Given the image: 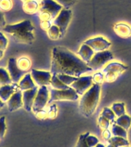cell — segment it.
I'll use <instances>...</instances> for the list:
<instances>
[{
    "instance_id": "13",
    "label": "cell",
    "mask_w": 131,
    "mask_h": 147,
    "mask_svg": "<svg viewBox=\"0 0 131 147\" xmlns=\"http://www.w3.org/2000/svg\"><path fill=\"white\" fill-rule=\"evenodd\" d=\"M31 75L34 83L39 87L50 85L51 79L52 76L50 71H38L36 69H32Z\"/></svg>"
},
{
    "instance_id": "11",
    "label": "cell",
    "mask_w": 131,
    "mask_h": 147,
    "mask_svg": "<svg viewBox=\"0 0 131 147\" xmlns=\"http://www.w3.org/2000/svg\"><path fill=\"white\" fill-rule=\"evenodd\" d=\"M7 71L9 72L12 83L18 84L21 79L25 75V71H22L18 68L17 65V60L15 57H11L8 61V67Z\"/></svg>"
},
{
    "instance_id": "7",
    "label": "cell",
    "mask_w": 131,
    "mask_h": 147,
    "mask_svg": "<svg viewBox=\"0 0 131 147\" xmlns=\"http://www.w3.org/2000/svg\"><path fill=\"white\" fill-rule=\"evenodd\" d=\"M49 98H50V92H48L47 86H42L39 87L32 106V110L34 111V113L39 110H43L45 107L47 103H48Z\"/></svg>"
},
{
    "instance_id": "41",
    "label": "cell",
    "mask_w": 131,
    "mask_h": 147,
    "mask_svg": "<svg viewBox=\"0 0 131 147\" xmlns=\"http://www.w3.org/2000/svg\"><path fill=\"white\" fill-rule=\"evenodd\" d=\"M35 117L39 119H45L46 118H48V111H46L44 109L39 110L35 113Z\"/></svg>"
},
{
    "instance_id": "31",
    "label": "cell",
    "mask_w": 131,
    "mask_h": 147,
    "mask_svg": "<svg viewBox=\"0 0 131 147\" xmlns=\"http://www.w3.org/2000/svg\"><path fill=\"white\" fill-rule=\"evenodd\" d=\"M101 115L103 116V117H105L106 119H107L110 123H113L115 121V117H116V116H115L114 113L113 112V110L110 108H103Z\"/></svg>"
},
{
    "instance_id": "22",
    "label": "cell",
    "mask_w": 131,
    "mask_h": 147,
    "mask_svg": "<svg viewBox=\"0 0 131 147\" xmlns=\"http://www.w3.org/2000/svg\"><path fill=\"white\" fill-rule=\"evenodd\" d=\"M115 123L127 130L131 126V117H129L128 115L124 114L121 117H118L115 120Z\"/></svg>"
},
{
    "instance_id": "3",
    "label": "cell",
    "mask_w": 131,
    "mask_h": 147,
    "mask_svg": "<svg viewBox=\"0 0 131 147\" xmlns=\"http://www.w3.org/2000/svg\"><path fill=\"white\" fill-rule=\"evenodd\" d=\"M127 69H128L127 66L121 63H118V62L109 63L103 70L104 80L108 83L114 82Z\"/></svg>"
},
{
    "instance_id": "46",
    "label": "cell",
    "mask_w": 131,
    "mask_h": 147,
    "mask_svg": "<svg viewBox=\"0 0 131 147\" xmlns=\"http://www.w3.org/2000/svg\"><path fill=\"white\" fill-rule=\"evenodd\" d=\"M3 107H4V102L0 99V110H1Z\"/></svg>"
},
{
    "instance_id": "44",
    "label": "cell",
    "mask_w": 131,
    "mask_h": 147,
    "mask_svg": "<svg viewBox=\"0 0 131 147\" xmlns=\"http://www.w3.org/2000/svg\"><path fill=\"white\" fill-rule=\"evenodd\" d=\"M102 136H103V138L104 140H107V141L110 140V138L112 137V136H111V133H110V132L109 131L108 129H103V133H102Z\"/></svg>"
},
{
    "instance_id": "33",
    "label": "cell",
    "mask_w": 131,
    "mask_h": 147,
    "mask_svg": "<svg viewBox=\"0 0 131 147\" xmlns=\"http://www.w3.org/2000/svg\"><path fill=\"white\" fill-rule=\"evenodd\" d=\"M92 80L94 84L101 85L104 80V74L103 72H97L92 76Z\"/></svg>"
},
{
    "instance_id": "29",
    "label": "cell",
    "mask_w": 131,
    "mask_h": 147,
    "mask_svg": "<svg viewBox=\"0 0 131 147\" xmlns=\"http://www.w3.org/2000/svg\"><path fill=\"white\" fill-rule=\"evenodd\" d=\"M48 36L51 40H57L61 37V32L59 28L56 25H53L48 30Z\"/></svg>"
},
{
    "instance_id": "50",
    "label": "cell",
    "mask_w": 131,
    "mask_h": 147,
    "mask_svg": "<svg viewBox=\"0 0 131 147\" xmlns=\"http://www.w3.org/2000/svg\"><path fill=\"white\" fill-rule=\"evenodd\" d=\"M22 2H27V1H29V0H22Z\"/></svg>"
},
{
    "instance_id": "34",
    "label": "cell",
    "mask_w": 131,
    "mask_h": 147,
    "mask_svg": "<svg viewBox=\"0 0 131 147\" xmlns=\"http://www.w3.org/2000/svg\"><path fill=\"white\" fill-rule=\"evenodd\" d=\"M110 122L107 119H106L105 117L100 115V117L98 118V125L100 126V128L102 129H107L110 126Z\"/></svg>"
},
{
    "instance_id": "38",
    "label": "cell",
    "mask_w": 131,
    "mask_h": 147,
    "mask_svg": "<svg viewBox=\"0 0 131 147\" xmlns=\"http://www.w3.org/2000/svg\"><path fill=\"white\" fill-rule=\"evenodd\" d=\"M86 142L90 147H94L97 143H99L98 139L96 136L89 135L86 137Z\"/></svg>"
},
{
    "instance_id": "28",
    "label": "cell",
    "mask_w": 131,
    "mask_h": 147,
    "mask_svg": "<svg viewBox=\"0 0 131 147\" xmlns=\"http://www.w3.org/2000/svg\"><path fill=\"white\" fill-rule=\"evenodd\" d=\"M112 134L113 136H120L126 139L127 137V133L125 129H124L121 126H118L116 123L113 124L112 129H111Z\"/></svg>"
},
{
    "instance_id": "1",
    "label": "cell",
    "mask_w": 131,
    "mask_h": 147,
    "mask_svg": "<svg viewBox=\"0 0 131 147\" xmlns=\"http://www.w3.org/2000/svg\"><path fill=\"white\" fill-rule=\"evenodd\" d=\"M93 71L86 62L68 48L57 46L51 51V74H68L77 78Z\"/></svg>"
},
{
    "instance_id": "9",
    "label": "cell",
    "mask_w": 131,
    "mask_h": 147,
    "mask_svg": "<svg viewBox=\"0 0 131 147\" xmlns=\"http://www.w3.org/2000/svg\"><path fill=\"white\" fill-rule=\"evenodd\" d=\"M34 29V26L32 25V22L29 20L23 21L13 25H7L3 27V31L10 34L14 33H20V32H33Z\"/></svg>"
},
{
    "instance_id": "51",
    "label": "cell",
    "mask_w": 131,
    "mask_h": 147,
    "mask_svg": "<svg viewBox=\"0 0 131 147\" xmlns=\"http://www.w3.org/2000/svg\"><path fill=\"white\" fill-rule=\"evenodd\" d=\"M123 147H129V146H123Z\"/></svg>"
},
{
    "instance_id": "8",
    "label": "cell",
    "mask_w": 131,
    "mask_h": 147,
    "mask_svg": "<svg viewBox=\"0 0 131 147\" xmlns=\"http://www.w3.org/2000/svg\"><path fill=\"white\" fill-rule=\"evenodd\" d=\"M62 9L63 7L55 0H41L39 5L40 12L49 14L51 18H56Z\"/></svg>"
},
{
    "instance_id": "42",
    "label": "cell",
    "mask_w": 131,
    "mask_h": 147,
    "mask_svg": "<svg viewBox=\"0 0 131 147\" xmlns=\"http://www.w3.org/2000/svg\"><path fill=\"white\" fill-rule=\"evenodd\" d=\"M51 23L50 21H42L40 23V27L41 29L45 30V31H48L51 27Z\"/></svg>"
},
{
    "instance_id": "43",
    "label": "cell",
    "mask_w": 131,
    "mask_h": 147,
    "mask_svg": "<svg viewBox=\"0 0 131 147\" xmlns=\"http://www.w3.org/2000/svg\"><path fill=\"white\" fill-rule=\"evenodd\" d=\"M39 18L41 19V22H42V21H50L51 19H52L50 15L45 13V12H40Z\"/></svg>"
},
{
    "instance_id": "12",
    "label": "cell",
    "mask_w": 131,
    "mask_h": 147,
    "mask_svg": "<svg viewBox=\"0 0 131 147\" xmlns=\"http://www.w3.org/2000/svg\"><path fill=\"white\" fill-rule=\"evenodd\" d=\"M84 43L90 46L95 52H100V51L107 50L111 46V43L110 41L101 36L88 39Z\"/></svg>"
},
{
    "instance_id": "27",
    "label": "cell",
    "mask_w": 131,
    "mask_h": 147,
    "mask_svg": "<svg viewBox=\"0 0 131 147\" xmlns=\"http://www.w3.org/2000/svg\"><path fill=\"white\" fill-rule=\"evenodd\" d=\"M10 75L7 70L3 67H0V85H6L11 84Z\"/></svg>"
},
{
    "instance_id": "45",
    "label": "cell",
    "mask_w": 131,
    "mask_h": 147,
    "mask_svg": "<svg viewBox=\"0 0 131 147\" xmlns=\"http://www.w3.org/2000/svg\"><path fill=\"white\" fill-rule=\"evenodd\" d=\"M5 20L4 15L0 10V27H5Z\"/></svg>"
},
{
    "instance_id": "23",
    "label": "cell",
    "mask_w": 131,
    "mask_h": 147,
    "mask_svg": "<svg viewBox=\"0 0 131 147\" xmlns=\"http://www.w3.org/2000/svg\"><path fill=\"white\" fill-rule=\"evenodd\" d=\"M108 142L116 147L129 146H130V142H128V140L125 138L120 137V136H113L108 140Z\"/></svg>"
},
{
    "instance_id": "37",
    "label": "cell",
    "mask_w": 131,
    "mask_h": 147,
    "mask_svg": "<svg viewBox=\"0 0 131 147\" xmlns=\"http://www.w3.org/2000/svg\"><path fill=\"white\" fill-rule=\"evenodd\" d=\"M5 130H6L5 117L2 116L0 117V140H2L4 138Z\"/></svg>"
},
{
    "instance_id": "16",
    "label": "cell",
    "mask_w": 131,
    "mask_h": 147,
    "mask_svg": "<svg viewBox=\"0 0 131 147\" xmlns=\"http://www.w3.org/2000/svg\"><path fill=\"white\" fill-rule=\"evenodd\" d=\"M19 90L18 84L11 83L10 84L2 85L0 87V99L3 102H7L11 95Z\"/></svg>"
},
{
    "instance_id": "30",
    "label": "cell",
    "mask_w": 131,
    "mask_h": 147,
    "mask_svg": "<svg viewBox=\"0 0 131 147\" xmlns=\"http://www.w3.org/2000/svg\"><path fill=\"white\" fill-rule=\"evenodd\" d=\"M57 78H59L61 81L64 83V84H66L67 86H71L75 80H78L77 77H74V76L68 75V74H57Z\"/></svg>"
},
{
    "instance_id": "2",
    "label": "cell",
    "mask_w": 131,
    "mask_h": 147,
    "mask_svg": "<svg viewBox=\"0 0 131 147\" xmlns=\"http://www.w3.org/2000/svg\"><path fill=\"white\" fill-rule=\"evenodd\" d=\"M101 90V85L94 84L82 95L79 103V110L86 117H90L95 112L100 100Z\"/></svg>"
},
{
    "instance_id": "14",
    "label": "cell",
    "mask_w": 131,
    "mask_h": 147,
    "mask_svg": "<svg viewBox=\"0 0 131 147\" xmlns=\"http://www.w3.org/2000/svg\"><path fill=\"white\" fill-rule=\"evenodd\" d=\"M38 90V86H35L32 89L22 91L23 107L27 112H30L32 110V106Z\"/></svg>"
},
{
    "instance_id": "18",
    "label": "cell",
    "mask_w": 131,
    "mask_h": 147,
    "mask_svg": "<svg viewBox=\"0 0 131 147\" xmlns=\"http://www.w3.org/2000/svg\"><path fill=\"white\" fill-rule=\"evenodd\" d=\"M113 31L117 35L123 38H127L131 35V27L126 23H117L113 26Z\"/></svg>"
},
{
    "instance_id": "10",
    "label": "cell",
    "mask_w": 131,
    "mask_h": 147,
    "mask_svg": "<svg viewBox=\"0 0 131 147\" xmlns=\"http://www.w3.org/2000/svg\"><path fill=\"white\" fill-rule=\"evenodd\" d=\"M93 84L94 83L92 80V76H84L78 78V80L71 85V87L78 93V95H83L92 87Z\"/></svg>"
},
{
    "instance_id": "32",
    "label": "cell",
    "mask_w": 131,
    "mask_h": 147,
    "mask_svg": "<svg viewBox=\"0 0 131 147\" xmlns=\"http://www.w3.org/2000/svg\"><path fill=\"white\" fill-rule=\"evenodd\" d=\"M12 8L11 0H0V10L6 11Z\"/></svg>"
},
{
    "instance_id": "47",
    "label": "cell",
    "mask_w": 131,
    "mask_h": 147,
    "mask_svg": "<svg viewBox=\"0 0 131 147\" xmlns=\"http://www.w3.org/2000/svg\"><path fill=\"white\" fill-rule=\"evenodd\" d=\"M3 55H4V51H3L0 50V60L2 58V57H3Z\"/></svg>"
},
{
    "instance_id": "40",
    "label": "cell",
    "mask_w": 131,
    "mask_h": 147,
    "mask_svg": "<svg viewBox=\"0 0 131 147\" xmlns=\"http://www.w3.org/2000/svg\"><path fill=\"white\" fill-rule=\"evenodd\" d=\"M8 46V39L5 36H4L2 33H0V50L4 51Z\"/></svg>"
},
{
    "instance_id": "49",
    "label": "cell",
    "mask_w": 131,
    "mask_h": 147,
    "mask_svg": "<svg viewBox=\"0 0 131 147\" xmlns=\"http://www.w3.org/2000/svg\"><path fill=\"white\" fill-rule=\"evenodd\" d=\"M107 147H116V146H113V145H111V144H110V143H109V145H108Z\"/></svg>"
},
{
    "instance_id": "17",
    "label": "cell",
    "mask_w": 131,
    "mask_h": 147,
    "mask_svg": "<svg viewBox=\"0 0 131 147\" xmlns=\"http://www.w3.org/2000/svg\"><path fill=\"white\" fill-rule=\"evenodd\" d=\"M11 35L14 41L19 44L32 45L34 41V35L33 34V32L14 33V34H11Z\"/></svg>"
},
{
    "instance_id": "25",
    "label": "cell",
    "mask_w": 131,
    "mask_h": 147,
    "mask_svg": "<svg viewBox=\"0 0 131 147\" xmlns=\"http://www.w3.org/2000/svg\"><path fill=\"white\" fill-rule=\"evenodd\" d=\"M17 65H18V68L26 72L29 70L32 66V62L28 57H22L17 61Z\"/></svg>"
},
{
    "instance_id": "35",
    "label": "cell",
    "mask_w": 131,
    "mask_h": 147,
    "mask_svg": "<svg viewBox=\"0 0 131 147\" xmlns=\"http://www.w3.org/2000/svg\"><path fill=\"white\" fill-rule=\"evenodd\" d=\"M59 5H61L64 9H70V7L75 4L77 0H55Z\"/></svg>"
},
{
    "instance_id": "39",
    "label": "cell",
    "mask_w": 131,
    "mask_h": 147,
    "mask_svg": "<svg viewBox=\"0 0 131 147\" xmlns=\"http://www.w3.org/2000/svg\"><path fill=\"white\" fill-rule=\"evenodd\" d=\"M57 106L55 105V104H52L51 106H50V107H49L48 110V118H49V119H54L57 116Z\"/></svg>"
},
{
    "instance_id": "19",
    "label": "cell",
    "mask_w": 131,
    "mask_h": 147,
    "mask_svg": "<svg viewBox=\"0 0 131 147\" xmlns=\"http://www.w3.org/2000/svg\"><path fill=\"white\" fill-rule=\"evenodd\" d=\"M94 54H95V51L90 46L84 43L82 44V45L80 46L78 51V55L86 63L90 61Z\"/></svg>"
},
{
    "instance_id": "36",
    "label": "cell",
    "mask_w": 131,
    "mask_h": 147,
    "mask_svg": "<svg viewBox=\"0 0 131 147\" xmlns=\"http://www.w3.org/2000/svg\"><path fill=\"white\" fill-rule=\"evenodd\" d=\"M89 133H86L84 134H82L79 136V139H78V143H77V146L76 147H90L88 146V144L86 142V137L87 136L89 135Z\"/></svg>"
},
{
    "instance_id": "5",
    "label": "cell",
    "mask_w": 131,
    "mask_h": 147,
    "mask_svg": "<svg viewBox=\"0 0 131 147\" xmlns=\"http://www.w3.org/2000/svg\"><path fill=\"white\" fill-rule=\"evenodd\" d=\"M113 59V55L112 52L110 51L106 50L95 53L90 61L87 62V64L93 71H97L102 68L107 62Z\"/></svg>"
},
{
    "instance_id": "48",
    "label": "cell",
    "mask_w": 131,
    "mask_h": 147,
    "mask_svg": "<svg viewBox=\"0 0 131 147\" xmlns=\"http://www.w3.org/2000/svg\"><path fill=\"white\" fill-rule=\"evenodd\" d=\"M94 147H105V146H104L103 144H101V143H97V144Z\"/></svg>"
},
{
    "instance_id": "21",
    "label": "cell",
    "mask_w": 131,
    "mask_h": 147,
    "mask_svg": "<svg viewBox=\"0 0 131 147\" xmlns=\"http://www.w3.org/2000/svg\"><path fill=\"white\" fill-rule=\"evenodd\" d=\"M38 8L39 5L38 4V2L36 1H34V0H29V1L25 2L22 7L23 10H24L25 13L29 14V15L35 13L38 11Z\"/></svg>"
},
{
    "instance_id": "52",
    "label": "cell",
    "mask_w": 131,
    "mask_h": 147,
    "mask_svg": "<svg viewBox=\"0 0 131 147\" xmlns=\"http://www.w3.org/2000/svg\"><path fill=\"white\" fill-rule=\"evenodd\" d=\"M0 33H1V32H0Z\"/></svg>"
},
{
    "instance_id": "15",
    "label": "cell",
    "mask_w": 131,
    "mask_h": 147,
    "mask_svg": "<svg viewBox=\"0 0 131 147\" xmlns=\"http://www.w3.org/2000/svg\"><path fill=\"white\" fill-rule=\"evenodd\" d=\"M7 105L9 112H14L22 107V91L21 90H18L16 93H14L9 99V100L7 101Z\"/></svg>"
},
{
    "instance_id": "20",
    "label": "cell",
    "mask_w": 131,
    "mask_h": 147,
    "mask_svg": "<svg viewBox=\"0 0 131 147\" xmlns=\"http://www.w3.org/2000/svg\"><path fill=\"white\" fill-rule=\"evenodd\" d=\"M36 85L34 84V81L33 80L32 78L31 74L28 73L25 74V75L23 77L21 80L18 82V87H19V90H21L22 91H25V90H28L32 89L34 88Z\"/></svg>"
},
{
    "instance_id": "4",
    "label": "cell",
    "mask_w": 131,
    "mask_h": 147,
    "mask_svg": "<svg viewBox=\"0 0 131 147\" xmlns=\"http://www.w3.org/2000/svg\"><path fill=\"white\" fill-rule=\"evenodd\" d=\"M79 95L78 93L72 88L69 87L66 90H55L51 89L50 90V98L48 100V103H51L54 101L60 100H78Z\"/></svg>"
},
{
    "instance_id": "24",
    "label": "cell",
    "mask_w": 131,
    "mask_h": 147,
    "mask_svg": "<svg viewBox=\"0 0 131 147\" xmlns=\"http://www.w3.org/2000/svg\"><path fill=\"white\" fill-rule=\"evenodd\" d=\"M50 85L53 87V89L55 90H66L70 87L69 86L64 84L62 81H61V80L57 78L56 74H52V76H51Z\"/></svg>"
},
{
    "instance_id": "6",
    "label": "cell",
    "mask_w": 131,
    "mask_h": 147,
    "mask_svg": "<svg viewBox=\"0 0 131 147\" xmlns=\"http://www.w3.org/2000/svg\"><path fill=\"white\" fill-rule=\"evenodd\" d=\"M72 17V11L69 9H63L60 11L57 16L54 20V25L59 28L61 32V38H63L66 33L67 28L68 27L69 23L71 20Z\"/></svg>"
},
{
    "instance_id": "26",
    "label": "cell",
    "mask_w": 131,
    "mask_h": 147,
    "mask_svg": "<svg viewBox=\"0 0 131 147\" xmlns=\"http://www.w3.org/2000/svg\"><path fill=\"white\" fill-rule=\"evenodd\" d=\"M113 110V112L114 113L116 117H121L123 115L126 114L125 112V104L124 103H113L110 108Z\"/></svg>"
}]
</instances>
